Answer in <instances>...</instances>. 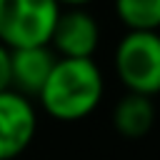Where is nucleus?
Returning <instances> with one entry per match:
<instances>
[{
  "instance_id": "6e6552de",
  "label": "nucleus",
  "mask_w": 160,
  "mask_h": 160,
  "mask_svg": "<svg viewBox=\"0 0 160 160\" xmlns=\"http://www.w3.org/2000/svg\"><path fill=\"white\" fill-rule=\"evenodd\" d=\"M115 12L128 30H160V0H115Z\"/></svg>"
},
{
  "instance_id": "0eeeda50",
  "label": "nucleus",
  "mask_w": 160,
  "mask_h": 160,
  "mask_svg": "<svg viewBox=\"0 0 160 160\" xmlns=\"http://www.w3.org/2000/svg\"><path fill=\"white\" fill-rule=\"evenodd\" d=\"M112 125L128 140L145 138L155 125V102L148 95L125 92L112 108Z\"/></svg>"
},
{
  "instance_id": "f257e3e1",
  "label": "nucleus",
  "mask_w": 160,
  "mask_h": 160,
  "mask_svg": "<svg viewBox=\"0 0 160 160\" xmlns=\"http://www.w3.org/2000/svg\"><path fill=\"white\" fill-rule=\"evenodd\" d=\"M102 92L105 78L92 58H58L35 100L50 118L60 122H78L98 110Z\"/></svg>"
},
{
  "instance_id": "7ed1b4c3",
  "label": "nucleus",
  "mask_w": 160,
  "mask_h": 160,
  "mask_svg": "<svg viewBox=\"0 0 160 160\" xmlns=\"http://www.w3.org/2000/svg\"><path fill=\"white\" fill-rule=\"evenodd\" d=\"M115 72L128 92H160V32L128 30L115 48Z\"/></svg>"
},
{
  "instance_id": "9d476101",
  "label": "nucleus",
  "mask_w": 160,
  "mask_h": 160,
  "mask_svg": "<svg viewBox=\"0 0 160 160\" xmlns=\"http://www.w3.org/2000/svg\"><path fill=\"white\" fill-rule=\"evenodd\" d=\"M58 2H60V8H85L92 0H58Z\"/></svg>"
},
{
  "instance_id": "423d86ee",
  "label": "nucleus",
  "mask_w": 160,
  "mask_h": 160,
  "mask_svg": "<svg viewBox=\"0 0 160 160\" xmlns=\"http://www.w3.org/2000/svg\"><path fill=\"white\" fill-rule=\"evenodd\" d=\"M55 60H58V55L50 50V45L10 50V90H15L30 100L38 98Z\"/></svg>"
},
{
  "instance_id": "39448f33",
  "label": "nucleus",
  "mask_w": 160,
  "mask_h": 160,
  "mask_svg": "<svg viewBox=\"0 0 160 160\" xmlns=\"http://www.w3.org/2000/svg\"><path fill=\"white\" fill-rule=\"evenodd\" d=\"M100 45V25L98 20L85 10V8H62L52 38H50V50L58 58H75L85 60L92 58Z\"/></svg>"
},
{
  "instance_id": "1a4fd4ad",
  "label": "nucleus",
  "mask_w": 160,
  "mask_h": 160,
  "mask_svg": "<svg viewBox=\"0 0 160 160\" xmlns=\"http://www.w3.org/2000/svg\"><path fill=\"white\" fill-rule=\"evenodd\" d=\"M10 88V50L0 42V92Z\"/></svg>"
},
{
  "instance_id": "f03ea898",
  "label": "nucleus",
  "mask_w": 160,
  "mask_h": 160,
  "mask_svg": "<svg viewBox=\"0 0 160 160\" xmlns=\"http://www.w3.org/2000/svg\"><path fill=\"white\" fill-rule=\"evenodd\" d=\"M58 0H0V42L8 50L50 45Z\"/></svg>"
},
{
  "instance_id": "20e7f679",
  "label": "nucleus",
  "mask_w": 160,
  "mask_h": 160,
  "mask_svg": "<svg viewBox=\"0 0 160 160\" xmlns=\"http://www.w3.org/2000/svg\"><path fill=\"white\" fill-rule=\"evenodd\" d=\"M38 132V110L30 98L2 90L0 92V160L20 158Z\"/></svg>"
}]
</instances>
